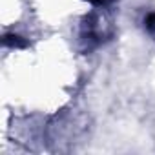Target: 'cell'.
<instances>
[{
    "instance_id": "7a4b0ae2",
    "label": "cell",
    "mask_w": 155,
    "mask_h": 155,
    "mask_svg": "<svg viewBox=\"0 0 155 155\" xmlns=\"http://www.w3.org/2000/svg\"><path fill=\"white\" fill-rule=\"evenodd\" d=\"M144 24H146V29L155 33V13H150L146 18H144Z\"/></svg>"
},
{
    "instance_id": "3957f363",
    "label": "cell",
    "mask_w": 155,
    "mask_h": 155,
    "mask_svg": "<svg viewBox=\"0 0 155 155\" xmlns=\"http://www.w3.org/2000/svg\"><path fill=\"white\" fill-rule=\"evenodd\" d=\"M88 2H91L93 6H106V4L111 2V0H88Z\"/></svg>"
},
{
    "instance_id": "6da1fadb",
    "label": "cell",
    "mask_w": 155,
    "mask_h": 155,
    "mask_svg": "<svg viewBox=\"0 0 155 155\" xmlns=\"http://www.w3.org/2000/svg\"><path fill=\"white\" fill-rule=\"evenodd\" d=\"M4 44H6V46H11V48H24V46H26V40H22L18 35L8 33V35L4 37Z\"/></svg>"
}]
</instances>
